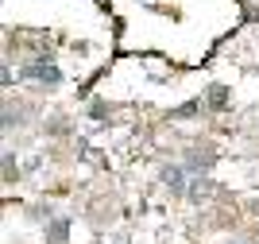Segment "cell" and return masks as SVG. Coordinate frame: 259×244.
I'll return each mask as SVG.
<instances>
[{
  "label": "cell",
  "mask_w": 259,
  "mask_h": 244,
  "mask_svg": "<svg viewBox=\"0 0 259 244\" xmlns=\"http://www.w3.org/2000/svg\"><path fill=\"white\" fill-rule=\"evenodd\" d=\"M23 78H35V82H43V85H58L62 82V74H58V66L51 62V58H35V62L23 66Z\"/></svg>",
  "instance_id": "1"
},
{
  "label": "cell",
  "mask_w": 259,
  "mask_h": 244,
  "mask_svg": "<svg viewBox=\"0 0 259 244\" xmlns=\"http://www.w3.org/2000/svg\"><path fill=\"white\" fill-rule=\"evenodd\" d=\"M159 179L170 194H186V167H178V163H174V167H162Z\"/></svg>",
  "instance_id": "2"
},
{
  "label": "cell",
  "mask_w": 259,
  "mask_h": 244,
  "mask_svg": "<svg viewBox=\"0 0 259 244\" xmlns=\"http://www.w3.org/2000/svg\"><path fill=\"white\" fill-rule=\"evenodd\" d=\"M213 163H217L213 151H186V170H194V175H209Z\"/></svg>",
  "instance_id": "3"
},
{
  "label": "cell",
  "mask_w": 259,
  "mask_h": 244,
  "mask_svg": "<svg viewBox=\"0 0 259 244\" xmlns=\"http://www.w3.org/2000/svg\"><path fill=\"white\" fill-rule=\"evenodd\" d=\"M209 194H213V182H209L205 175H194V182L186 186V198H190L194 205H201V202L209 198Z\"/></svg>",
  "instance_id": "4"
},
{
  "label": "cell",
  "mask_w": 259,
  "mask_h": 244,
  "mask_svg": "<svg viewBox=\"0 0 259 244\" xmlns=\"http://www.w3.org/2000/svg\"><path fill=\"white\" fill-rule=\"evenodd\" d=\"M213 109H228V89L225 85H209V97H205Z\"/></svg>",
  "instance_id": "5"
},
{
  "label": "cell",
  "mask_w": 259,
  "mask_h": 244,
  "mask_svg": "<svg viewBox=\"0 0 259 244\" xmlns=\"http://www.w3.org/2000/svg\"><path fill=\"white\" fill-rule=\"evenodd\" d=\"M47 236H51V240H66V217H58V221L47 229Z\"/></svg>",
  "instance_id": "6"
},
{
  "label": "cell",
  "mask_w": 259,
  "mask_h": 244,
  "mask_svg": "<svg viewBox=\"0 0 259 244\" xmlns=\"http://www.w3.org/2000/svg\"><path fill=\"white\" fill-rule=\"evenodd\" d=\"M236 244H248V240H236Z\"/></svg>",
  "instance_id": "7"
}]
</instances>
